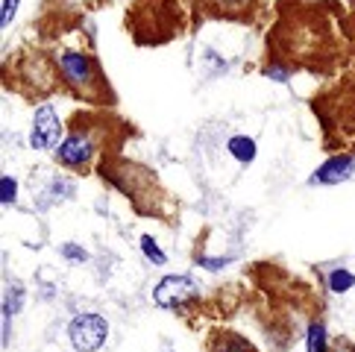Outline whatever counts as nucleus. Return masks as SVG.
<instances>
[{"label": "nucleus", "instance_id": "nucleus-10", "mask_svg": "<svg viewBox=\"0 0 355 352\" xmlns=\"http://www.w3.org/2000/svg\"><path fill=\"white\" fill-rule=\"evenodd\" d=\"M355 285V276L349 270H332L329 276V288H332V294H344Z\"/></svg>", "mask_w": 355, "mask_h": 352}, {"label": "nucleus", "instance_id": "nucleus-9", "mask_svg": "<svg viewBox=\"0 0 355 352\" xmlns=\"http://www.w3.org/2000/svg\"><path fill=\"white\" fill-rule=\"evenodd\" d=\"M230 153L238 161H252L256 159V144H252L247 135H235V138H230Z\"/></svg>", "mask_w": 355, "mask_h": 352}, {"label": "nucleus", "instance_id": "nucleus-5", "mask_svg": "<svg viewBox=\"0 0 355 352\" xmlns=\"http://www.w3.org/2000/svg\"><path fill=\"white\" fill-rule=\"evenodd\" d=\"M92 156H94L92 135H85L80 130H71L65 141L56 147V161L59 165H65V168H85Z\"/></svg>", "mask_w": 355, "mask_h": 352}, {"label": "nucleus", "instance_id": "nucleus-15", "mask_svg": "<svg viewBox=\"0 0 355 352\" xmlns=\"http://www.w3.org/2000/svg\"><path fill=\"white\" fill-rule=\"evenodd\" d=\"M15 6H18V0H3V24L12 21V15H15Z\"/></svg>", "mask_w": 355, "mask_h": 352}, {"label": "nucleus", "instance_id": "nucleus-14", "mask_svg": "<svg viewBox=\"0 0 355 352\" xmlns=\"http://www.w3.org/2000/svg\"><path fill=\"white\" fill-rule=\"evenodd\" d=\"M62 256H68L73 261H85L88 258V253H85V249H80L77 244H62Z\"/></svg>", "mask_w": 355, "mask_h": 352}, {"label": "nucleus", "instance_id": "nucleus-3", "mask_svg": "<svg viewBox=\"0 0 355 352\" xmlns=\"http://www.w3.org/2000/svg\"><path fill=\"white\" fill-rule=\"evenodd\" d=\"M209 18H226V21H256L268 0H194Z\"/></svg>", "mask_w": 355, "mask_h": 352}, {"label": "nucleus", "instance_id": "nucleus-12", "mask_svg": "<svg viewBox=\"0 0 355 352\" xmlns=\"http://www.w3.org/2000/svg\"><path fill=\"white\" fill-rule=\"evenodd\" d=\"M141 249H144V256H147L150 261H153V264H164V261H168V258H164V253L159 249V244H156L150 235H144V238H141Z\"/></svg>", "mask_w": 355, "mask_h": 352}, {"label": "nucleus", "instance_id": "nucleus-4", "mask_svg": "<svg viewBox=\"0 0 355 352\" xmlns=\"http://www.w3.org/2000/svg\"><path fill=\"white\" fill-rule=\"evenodd\" d=\"M197 294L200 291H197V282L191 276H164V279L156 285L153 299L162 308H180L188 303V299H194Z\"/></svg>", "mask_w": 355, "mask_h": 352}, {"label": "nucleus", "instance_id": "nucleus-1", "mask_svg": "<svg viewBox=\"0 0 355 352\" xmlns=\"http://www.w3.org/2000/svg\"><path fill=\"white\" fill-rule=\"evenodd\" d=\"M59 73L73 91H77L83 100H92V103H103L109 97V88L106 80L100 73V65L94 62V56L88 53H77V50H65L59 56Z\"/></svg>", "mask_w": 355, "mask_h": 352}, {"label": "nucleus", "instance_id": "nucleus-8", "mask_svg": "<svg viewBox=\"0 0 355 352\" xmlns=\"http://www.w3.org/2000/svg\"><path fill=\"white\" fill-rule=\"evenodd\" d=\"M209 352H252V346L235 332H214L209 341Z\"/></svg>", "mask_w": 355, "mask_h": 352}, {"label": "nucleus", "instance_id": "nucleus-13", "mask_svg": "<svg viewBox=\"0 0 355 352\" xmlns=\"http://www.w3.org/2000/svg\"><path fill=\"white\" fill-rule=\"evenodd\" d=\"M15 194H18L15 179H12V176H3V203H6V206L15 203Z\"/></svg>", "mask_w": 355, "mask_h": 352}, {"label": "nucleus", "instance_id": "nucleus-2", "mask_svg": "<svg viewBox=\"0 0 355 352\" xmlns=\"http://www.w3.org/2000/svg\"><path fill=\"white\" fill-rule=\"evenodd\" d=\"M106 335H109V326L106 320L100 317V314H80V317H73L71 326H68V337L73 349L80 352H94L106 344Z\"/></svg>", "mask_w": 355, "mask_h": 352}, {"label": "nucleus", "instance_id": "nucleus-11", "mask_svg": "<svg viewBox=\"0 0 355 352\" xmlns=\"http://www.w3.org/2000/svg\"><path fill=\"white\" fill-rule=\"evenodd\" d=\"M309 352H326V326L311 323L309 329Z\"/></svg>", "mask_w": 355, "mask_h": 352}, {"label": "nucleus", "instance_id": "nucleus-7", "mask_svg": "<svg viewBox=\"0 0 355 352\" xmlns=\"http://www.w3.org/2000/svg\"><path fill=\"white\" fill-rule=\"evenodd\" d=\"M352 168H355V159L352 156H335V159H329L323 168L314 170L311 182H320V185L340 182V179H347V176L352 173Z\"/></svg>", "mask_w": 355, "mask_h": 352}, {"label": "nucleus", "instance_id": "nucleus-6", "mask_svg": "<svg viewBox=\"0 0 355 352\" xmlns=\"http://www.w3.org/2000/svg\"><path fill=\"white\" fill-rule=\"evenodd\" d=\"M59 135H62V123L56 118L53 106H39L35 109V118H33L30 147L33 150H50V147H56Z\"/></svg>", "mask_w": 355, "mask_h": 352}]
</instances>
